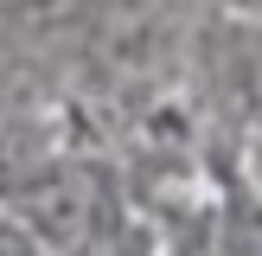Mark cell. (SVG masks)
I'll return each instance as SVG.
<instances>
[{"label":"cell","mask_w":262,"mask_h":256,"mask_svg":"<svg viewBox=\"0 0 262 256\" xmlns=\"http://www.w3.org/2000/svg\"><path fill=\"white\" fill-rule=\"evenodd\" d=\"M96 256H122V250H96Z\"/></svg>","instance_id":"cell-1"}]
</instances>
